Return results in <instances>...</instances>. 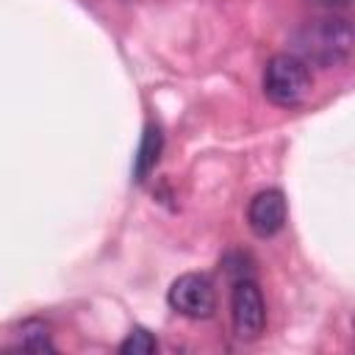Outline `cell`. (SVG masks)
I'll use <instances>...</instances> for the list:
<instances>
[{
  "mask_svg": "<svg viewBox=\"0 0 355 355\" xmlns=\"http://www.w3.org/2000/svg\"><path fill=\"white\" fill-rule=\"evenodd\" d=\"M294 50L308 67H341L352 53V25L341 17L308 19L294 33Z\"/></svg>",
  "mask_w": 355,
  "mask_h": 355,
  "instance_id": "obj_1",
  "label": "cell"
},
{
  "mask_svg": "<svg viewBox=\"0 0 355 355\" xmlns=\"http://www.w3.org/2000/svg\"><path fill=\"white\" fill-rule=\"evenodd\" d=\"M263 94L280 108H294L311 94V69L294 53H277L263 67Z\"/></svg>",
  "mask_w": 355,
  "mask_h": 355,
  "instance_id": "obj_2",
  "label": "cell"
},
{
  "mask_svg": "<svg viewBox=\"0 0 355 355\" xmlns=\"http://www.w3.org/2000/svg\"><path fill=\"white\" fill-rule=\"evenodd\" d=\"M233 333L241 341H255L266 327V302L252 277H239L230 291Z\"/></svg>",
  "mask_w": 355,
  "mask_h": 355,
  "instance_id": "obj_3",
  "label": "cell"
},
{
  "mask_svg": "<svg viewBox=\"0 0 355 355\" xmlns=\"http://www.w3.org/2000/svg\"><path fill=\"white\" fill-rule=\"evenodd\" d=\"M166 302L172 311L189 319H208L216 311V291L214 283L200 272H186L172 280L166 291Z\"/></svg>",
  "mask_w": 355,
  "mask_h": 355,
  "instance_id": "obj_4",
  "label": "cell"
},
{
  "mask_svg": "<svg viewBox=\"0 0 355 355\" xmlns=\"http://www.w3.org/2000/svg\"><path fill=\"white\" fill-rule=\"evenodd\" d=\"M286 216H288V208H286V197L283 191L277 189H263L258 191L250 205H247V225L250 230L258 236V239H269L275 233L283 230L286 225Z\"/></svg>",
  "mask_w": 355,
  "mask_h": 355,
  "instance_id": "obj_5",
  "label": "cell"
},
{
  "mask_svg": "<svg viewBox=\"0 0 355 355\" xmlns=\"http://www.w3.org/2000/svg\"><path fill=\"white\" fill-rule=\"evenodd\" d=\"M161 150H164V133L158 125H147L144 133H141V141H139V150H136V158H133V178L139 183H144L150 178V172L155 169L158 158H161Z\"/></svg>",
  "mask_w": 355,
  "mask_h": 355,
  "instance_id": "obj_6",
  "label": "cell"
},
{
  "mask_svg": "<svg viewBox=\"0 0 355 355\" xmlns=\"http://www.w3.org/2000/svg\"><path fill=\"white\" fill-rule=\"evenodd\" d=\"M158 349V341H155V336L150 333V330H144V327H133L130 333H128V338L119 344V352L122 355H153Z\"/></svg>",
  "mask_w": 355,
  "mask_h": 355,
  "instance_id": "obj_7",
  "label": "cell"
},
{
  "mask_svg": "<svg viewBox=\"0 0 355 355\" xmlns=\"http://www.w3.org/2000/svg\"><path fill=\"white\" fill-rule=\"evenodd\" d=\"M22 347L25 349H36V352H44V349H55L53 347V341H50V336H47V330L42 327V324H36V322H31V324H25L22 327Z\"/></svg>",
  "mask_w": 355,
  "mask_h": 355,
  "instance_id": "obj_8",
  "label": "cell"
},
{
  "mask_svg": "<svg viewBox=\"0 0 355 355\" xmlns=\"http://www.w3.org/2000/svg\"><path fill=\"white\" fill-rule=\"evenodd\" d=\"M319 3H324V6H347L349 0H319Z\"/></svg>",
  "mask_w": 355,
  "mask_h": 355,
  "instance_id": "obj_9",
  "label": "cell"
}]
</instances>
